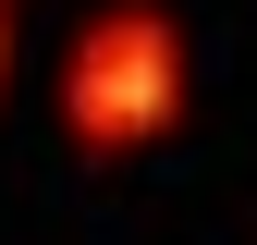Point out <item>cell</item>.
Here are the masks:
<instances>
[{
	"instance_id": "obj_1",
	"label": "cell",
	"mask_w": 257,
	"mask_h": 245,
	"mask_svg": "<svg viewBox=\"0 0 257 245\" xmlns=\"http://www.w3.org/2000/svg\"><path fill=\"white\" fill-rule=\"evenodd\" d=\"M172 110H184V37H172V13H159V0H110L74 37V61H61V122H74L98 160H122V147H147Z\"/></svg>"
},
{
	"instance_id": "obj_2",
	"label": "cell",
	"mask_w": 257,
	"mask_h": 245,
	"mask_svg": "<svg viewBox=\"0 0 257 245\" xmlns=\"http://www.w3.org/2000/svg\"><path fill=\"white\" fill-rule=\"evenodd\" d=\"M0 61H13V0H0Z\"/></svg>"
}]
</instances>
